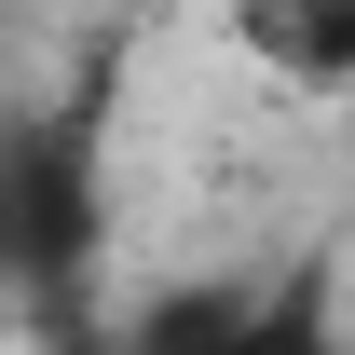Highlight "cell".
I'll use <instances>...</instances> for the list:
<instances>
[{"label":"cell","instance_id":"6da1fadb","mask_svg":"<svg viewBox=\"0 0 355 355\" xmlns=\"http://www.w3.org/2000/svg\"><path fill=\"white\" fill-rule=\"evenodd\" d=\"M83 246V164H69V137H0V260H69Z\"/></svg>","mask_w":355,"mask_h":355},{"label":"cell","instance_id":"7a4b0ae2","mask_svg":"<svg viewBox=\"0 0 355 355\" xmlns=\"http://www.w3.org/2000/svg\"><path fill=\"white\" fill-rule=\"evenodd\" d=\"M205 355H342V342H328V301H314V287H287V301H246Z\"/></svg>","mask_w":355,"mask_h":355}]
</instances>
